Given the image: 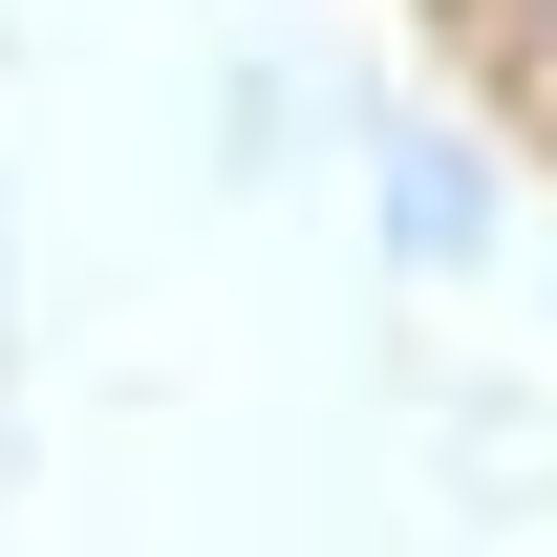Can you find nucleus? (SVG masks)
Instances as JSON below:
<instances>
[{
	"mask_svg": "<svg viewBox=\"0 0 557 557\" xmlns=\"http://www.w3.org/2000/svg\"><path fill=\"white\" fill-rule=\"evenodd\" d=\"M472 150H450V129H386V258H408V278H450V258H472Z\"/></svg>",
	"mask_w": 557,
	"mask_h": 557,
	"instance_id": "nucleus-1",
	"label": "nucleus"
}]
</instances>
